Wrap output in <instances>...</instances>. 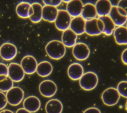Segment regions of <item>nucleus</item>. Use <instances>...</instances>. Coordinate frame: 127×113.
Instances as JSON below:
<instances>
[{"mask_svg": "<svg viewBox=\"0 0 127 113\" xmlns=\"http://www.w3.org/2000/svg\"><path fill=\"white\" fill-rule=\"evenodd\" d=\"M45 50L47 55L55 60L62 58L66 52L65 46L62 41L58 40L49 41L45 47Z\"/></svg>", "mask_w": 127, "mask_h": 113, "instance_id": "1", "label": "nucleus"}, {"mask_svg": "<svg viewBox=\"0 0 127 113\" xmlns=\"http://www.w3.org/2000/svg\"><path fill=\"white\" fill-rule=\"evenodd\" d=\"M79 80V85L83 90L91 91L97 86L98 77L94 72L88 71L84 73Z\"/></svg>", "mask_w": 127, "mask_h": 113, "instance_id": "2", "label": "nucleus"}, {"mask_svg": "<svg viewBox=\"0 0 127 113\" xmlns=\"http://www.w3.org/2000/svg\"><path fill=\"white\" fill-rule=\"evenodd\" d=\"M71 17L66 10H58L57 18L55 21L56 27L60 31H64L69 28Z\"/></svg>", "mask_w": 127, "mask_h": 113, "instance_id": "3", "label": "nucleus"}, {"mask_svg": "<svg viewBox=\"0 0 127 113\" xmlns=\"http://www.w3.org/2000/svg\"><path fill=\"white\" fill-rule=\"evenodd\" d=\"M120 97L121 96L116 88L110 87L102 93L101 99L105 105L113 106L118 103Z\"/></svg>", "mask_w": 127, "mask_h": 113, "instance_id": "4", "label": "nucleus"}, {"mask_svg": "<svg viewBox=\"0 0 127 113\" xmlns=\"http://www.w3.org/2000/svg\"><path fill=\"white\" fill-rule=\"evenodd\" d=\"M7 103L11 106H17L23 100L24 92L20 87H13L5 95Z\"/></svg>", "mask_w": 127, "mask_h": 113, "instance_id": "5", "label": "nucleus"}, {"mask_svg": "<svg viewBox=\"0 0 127 113\" xmlns=\"http://www.w3.org/2000/svg\"><path fill=\"white\" fill-rule=\"evenodd\" d=\"M39 90L43 96L50 98L56 94L58 87L54 81L50 80H45L40 84Z\"/></svg>", "mask_w": 127, "mask_h": 113, "instance_id": "6", "label": "nucleus"}, {"mask_svg": "<svg viewBox=\"0 0 127 113\" xmlns=\"http://www.w3.org/2000/svg\"><path fill=\"white\" fill-rule=\"evenodd\" d=\"M73 57L79 61L87 59L89 56L90 51L87 44L83 42H77L72 48Z\"/></svg>", "mask_w": 127, "mask_h": 113, "instance_id": "7", "label": "nucleus"}, {"mask_svg": "<svg viewBox=\"0 0 127 113\" xmlns=\"http://www.w3.org/2000/svg\"><path fill=\"white\" fill-rule=\"evenodd\" d=\"M25 73L21 65L16 63H11L8 66V76L13 82H19L23 80Z\"/></svg>", "mask_w": 127, "mask_h": 113, "instance_id": "8", "label": "nucleus"}, {"mask_svg": "<svg viewBox=\"0 0 127 113\" xmlns=\"http://www.w3.org/2000/svg\"><path fill=\"white\" fill-rule=\"evenodd\" d=\"M20 65L25 73L30 75L36 71L38 63L33 56L26 55L22 59Z\"/></svg>", "mask_w": 127, "mask_h": 113, "instance_id": "9", "label": "nucleus"}, {"mask_svg": "<svg viewBox=\"0 0 127 113\" xmlns=\"http://www.w3.org/2000/svg\"><path fill=\"white\" fill-rule=\"evenodd\" d=\"M16 54V47L12 43L5 42L0 47V56L5 60L9 61L13 59Z\"/></svg>", "mask_w": 127, "mask_h": 113, "instance_id": "10", "label": "nucleus"}, {"mask_svg": "<svg viewBox=\"0 0 127 113\" xmlns=\"http://www.w3.org/2000/svg\"><path fill=\"white\" fill-rule=\"evenodd\" d=\"M83 5L80 0H72L67 3L66 10L73 18L79 16H81Z\"/></svg>", "mask_w": 127, "mask_h": 113, "instance_id": "11", "label": "nucleus"}, {"mask_svg": "<svg viewBox=\"0 0 127 113\" xmlns=\"http://www.w3.org/2000/svg\"><path fill=\"white\" fill-rule=\"evenodd\" d=\"M84 74L83 66L79 63L75 62L71 64L67 69L69 78L74 81L79 80Z\"/></svg>", "mask_w": 127, "mask_h": 113, "instance_id": "12", "label": "nucleus"}, {"mask_svg": "<svg viewBox=\"0 0 127 113\" xmlns=\"http://www.w3.org/2000/svg\"><path fill=\"white\" fill-rule=\"evenodd\" d=\"M24 109L30 113L38 111L41 107V102L39 98L34 96H31L25 98L23 103Z\"/></svg>", "mask_w": 127, "mask_h": 113, "instance_id": "13", "label": "nucleus"}, {"mask_svg": "<svg viewBox=\"0 0 127 113\" xmlns=\"http://www.w3.org/2000/svg\"><path fill=\"white\" fill-rule=\"evenodd\" d=\"M85 22L86 21L81 16L73 17L71 19L69 29L77 35H81L85 33Z\"/></svg>", "mask_w": 127, "mask_h": 113, "instance_id": "14", "label": "nucleus"}, {"mask_svg": "<svg viewBox=\"0 0 127 113\" xmlns=\"http://www.w3.org/2000/svg\"><path fill=\"white\" fill-rule=\"evenodd\" d=\"M97 15L99 17L109 15L112 8V3L109 0H98L95 4Z\"/></svg>", "mask_w": 127, "mask_h": 113, "instance_id": "15", "label": "nucleus"}, {"mask_svg": "<svg viewBox=\"0 0 127 113\" xmlns=\"http://www.w3.org/2000/svg\"><path fill=\"white\" fill-rule=\"evenodd\" d=\"M58 13L57 7L45 5L42 8V19L49 22H54Z\"/></svg>", "mask_w": 127, "mask_h": 113, "instance_id": "16", "label": "nucleus"}, {"mask_svg": "<svg viewBox=\"0 0 127 113\" xmlns=\"http://www.w3.org/2000/svg\"><path fill=\"white\" fill-rule=\"evenodd\" d=\"M77 35L70 29H66L63 32L62 42L65 47H72L76 43Z\"/></svg>", "mask_w": 127, "mask_h": 113, "instance_id": "17", "label": "nucleus"}, {"mask_svg": "<svg viewBox=\"0 0 127 113\" xmlns=\"http://www.w3.org/2000/svg\"><path fill=\"white\" fill-rule=\"evenodd\" d=\"M109 16L117 26H124L127 22V16L120 14L116 5H112Z\"/></svg>", "mask_w": 127, "mask_h": 113, "instance_id": "18", "label": "nucleus"}, {"mask_svg": "<svg viewBox=\"0 0 127 113\" xmlns=\"http://www.w3.org/2000/svg\"><path fill=\"white\" fill-rule=\"evenodd\" d=\"M113 34L115 40L118 44H127V28L126 26H118L115 28Z\"/></svg>", "mask_w": 127, "mask_h": 113, "instance_id": "19", "label": "nucleus"}, {"mask_svg": "<svg viewBox=\"0 0 127 113\" xmlns=\"http://www.w3.org/2000/svg\"><path fill=\"white\" fill-rule=\"evenodd\" d=\"M97 15L96 7L94 4L87 2L84 4L81 16L85 21L96 18Z\"/></svg>", "mask_w": 127, "mask_h": 113, "instance_id": "20", "label": "nucleus"}, {"mask_svg": "<svg viewBox=\"0 0 127 113\" xmlns=\"http://www.w3.org/2000/svg\"><path fill=\"white\" fill-rule=\"evenodd\" d=\"M63 110L62 103L57 99H53L47 102L45 106L46 113H62Z\"/></svg>", "mask_w": 127, "mask_h": 113, "instance_id": "21", "label": "nucleus"}, {"mask_svg": "<svg viewBox=\"0 0 127 113\" xmlns=\"http://www.w3.org/2000/svg\"><path fill=\"white\" fill-rule=\"evenodd\" d=\"M85 33L90 36H96L102 34L99 28L97 18L86 21Z\"/></svg>", "mask_w": 127, "mask_h": 113, "instance_id": "22", "label": "nucleus"}, {"mask_svg": "<svg viewBox=\"0 0 127 113\" xmlns=\"http://www.w3.org/2000/svg\"><path fill=\"white\" fill-rule=\"evenodd\" d=\"M53 69V66L50 62L47 61H43L38 64L36 72L40 76L46 77L52 73Z\"/></svg>", "mask_w": 127, "mask_h": 113, "instance_id": "23", "label": "nucleus"}, {"mask_svg": "<svg viewBox=\"0 0 127 113\" xmlns=\"http://www.w3.org/2000/svg\"><path fill=\"white\" fill-rule=\"evenodd\" d=\"M98 18L101 19L103 22L104 31L103 33L108 36L112 35L116 28V25L109 16H100Z\"/></svg>", "mask_w": 127, "mask_h": 113, "instance_id": "24", "label": "nucleus"}, {"mask_svg": "<svg viewBox=\"0 0 127 113\" xmlns=\"http://www.w3.org/2000/svg\"><path fill=\"white\" fill-rule=\"evenodd\" d=\"M31 5L33 9V14L29 18L33 23L39 22L42 19L43 6L38 2H34Z\"/></svg>", "mask_w": 127, "mask_h": 113, "instance_id": "25", "label": "nucleus"}, {"mask_svg": "<svg viewBox=\"0 0 127 113\" xmlns=\"http://www.w3.org/2000/svg\"><path fill=\"white\" fill-rule=\"evenodd\" d=\"M31 4L27 2L22 1L19 3L16 7V12L18 16L22 18H29L28 11Z\"/></svg>", "mask_w": 127, "mask_h": 113, "instance_id": "26", "label": "nucleus"}, {"mask_svg": "<svg viewBox=\"0 0 127 113\" xmlns=\"http://www.w3.org/2000/svg\"><path fill=\"white\" fill-rule=\"evenodd\" d=\"M13 82L7 76L4 80L0 82V91L1 92H7L13 87Z\"/></svg>", "mask_w": 127, "mask_h": 113, "instance_id": "27", "label": "nucleus"}, {"mask_svg": "<svg viewBox=\"0 0 127 113\" xmlns=\"http://www.w3.org/2000/svg\"><path fill=\"white\" fill-rule=\"evenodd\" d=\"M117 89L121 96L127 98V81H122L119 82Z\"/></svg>", "mask_w": 127, "mask_h": 113, "instance_id": "28", "label": "nucleus"}, {"mask_svg": "<svg viewBox=\"0 0 127 113\" xmlns=\"http://www.w3.org/2000/svg\"><path fill=\"white\" fill-rule=\"evenodd\" d=\"M117 6L118 10L120 14L127 16V0H119Z\"/></svg>", "mask_w": 127, "mask_h": 113, "instance_id": "29", "label": "nucleus"}, {"mask_svg": "<svg viewBox=\"0 0 127 113\" xmlns=\"http://www.w3.org/2000/svg\"><path fill=\"white\" fill-rule=\"evenodd\" d=\"M45 5H50L54 7H57L62 2V0H43Z\"/></svg>", "mask_w": 127, "mask_h": 113, "instance_id": "30", "label": "nucleus"}, {"mask_svg": "<svg viewBox=\"0 0 127 113\" xmlns=\"http://www.w3.org/2000/svg\"><path fill=\"white\" fill-rule=\"evenodd\" d=\"M7 103V101L5 95L2 92L0 91V110L4 109L6 106Z\"/></svg>", "mask_w": 127, "mask_h": 113, "instance_id": "31", "label": "nucleus"}, {"mask_svg": "<svg viewBox=\"0 0 127 113\" xmlns=\"http://www.w3.org/2000/svg\"><path fill=\"white\" fill-rule=\"evenodd\" d=\"M0 75L8 76V67L2 63H0Z\"/></svg>", "mask_w": 127, "mask_h": 113, "instance_id": "32", "label": "nucleus"}, {"mask_svg": "<svg viewBox=\"0 0 127 113\" xmlns=\"http://www.w3.org/2000/svg\"><path fill=\"white\" fill-rule=\"evenodd\" d=\"M83 113H101L100 110L95 107H91L86 109Z\"/></svg>", "mask_w": 127, "mask_h": 113, "instance_id": "33", "label": "nucleus"}, {"mask_svg": "<svg viewBox=\"0 0 127 113\" xmlns=\"http://www.w3.org/2000/svg\"><path fill=\"white\" fill-rule=\"evenodd\" d=\"M121 60L124 64L127 65V48L123 51L121 55Z\"/></svg>", "mask_w": 127, "mask_h": 113, "instance_id": "34", "label": "nucleus"}, {"mask_svg": "<svg viewBox=\"0 0 127 113\" xmlns=\"http://www.w3.org/2000/svg\"><path fill=\"white\" fill-rule=\"evenodd\" d=\"M16 113H31L29 112V111H28L27 110H25L24 108H20L18 109L16 111Z\"/></svg>", "mask_w": 127, "mask_h": 113, "instance_id": "35", "label": "nucleus"}, {"mask_svg": "<svg viewBox=\"0 0 127 113\" xmlns=\"http://www.w3.org/2000/svg\"><path fill=\"white\" fill-rule=\"evenodd\" d=\"M33 14V8L31 6H31L29 8V11H28V15H29V18L32 16Z\"/></svg>", "mask_w": 127, "mask_h": 113, "instance_id": "36", "label": "nucleus"}, {"mask_svg": "<svg viewBox=\"0 0 127 113\" xmlns=\"http://www.w3.org/2000/svg\"><path fill=\"white\" fill-rule=\"evenodd\" d=\"M0 113H13L11 111L9 110H3L0 112Z\"/></svg>", "mask_w": 127, "mask_h": 113, "instance_id": "37", "label": "nucleus"}, {"mask_svg": "<svg viewBox=\"0 0 127 113\" xmlns=\"http://www.w3.org/2000/svg\"><path fill=\"white\" fill-rule=\"evenodd\" d=\"M7 77L5 75H0V82L4 80Z\"/></svg>", "mask_w": 127, "mask_h": 113, "instance_id": "38", "label": "nucleus"}, {"mask_svg": "<svg viewBox=\"0 0 127 113\" xmlns=\"http://www.w3.org/2000/svg\"><path fill=\"white\" fill-rule=\"evenodd\" d=\"M62 1H64V2H66V3H68L71 0H62Z\"/></svg>", "mask_w": 127, "mask_h": 113, "instance_id": "39", "label": "nucleus"}, {"mask_svg": "<svg viewBox=\"0 0 127 113\" xmlns=\"http://www.w3.org/2000/svg\"><path fill=\"white\" fill-rule=\"evenodd\" d=\"M125 108H126V110L127 111V100L126 103V105H125Z\"/></svg>", "mask_w": 127, "mask_h": 113, "instance_id": "40", "label": "nucleus"}, {"mask_svg": "<svg viewBox=\"0 0 127 113\" xmlns=\"http://www.w3.org/2000/svg\"><path fill=\"white\" fill-rule=\"evenodd\" d=\"M126 27H127V25H126Z\"/></svg>", "mask_w": 127, "mask_h": 113, "instance_id": "41", "label": "nucleus"}]
</instances>
